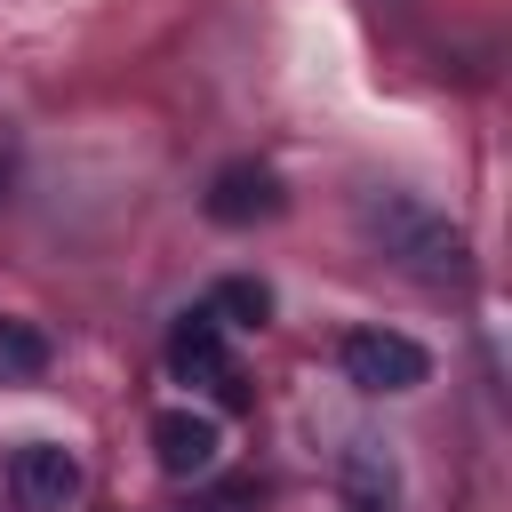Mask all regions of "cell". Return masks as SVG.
Listing matches in <instances>:
<instances>
[{
  "label": "cell",
  "instance_id": "cell-5",
  "mask_svg": "<svg viewBox=\"0 0 512 512\" xmlns=\"http://www.w3.org/2000/svg\"><path fill=\"white\" fill-rule=\"evenodd\" d=\"M208 216L216 224H264V216H280V176L264 160H232L208 184Z\"/></svg>",
  "mask_w": 512,
  "mask_h": 512
},
{
  "label": "cell",
  "instance_id": "cell-2",
  "mask_svg": "<svg viewBox=\"0 0 512 512\" xmlns=\"http://www.w3.org/2000/svg\"><path fill=\"white\" fill-rule=\"evenodd\" d=\"M344 376H352L360 392H416V384L432 376V360H424V344L400 336V328H352V336H344Z\"/></svg>",
  "mask_w": 512,
  "mask_h": 512
},
{
  "label": "cell",
  "instance_id": "cell-9",
  "mask_svg": "<svg viewBox=\"0 0 512 512\" xmlns=\"http://www.w3.org/2000/svg\"><path fill=\"white\" fill-rule=\"evenodd\" d=\"M208 312H232V328H264V320H272V288H264V280H224Z\"/></svg>",
  "mask_w": 512,
  "mask_h": 512
},
{
  "label": "cell",
  "instance_id": "cell-7",
  "mask_svg": "<svg viewBox=\"0 0 512 512\" xmlns=\"http://www.w3.org/2000/svg\"><path fill=\"white\" fill-rule=\"evenodd\" d=\"M336 464H344V496H352V512H392L400 480H392V456H384L376 440H352Z\"/></svg>",
  "mask_w": 512,
  "mask_h": 512
},
{
  "label": "cell",
  "instance_id": "cell-4",
  "mask_svg": "<svg viewBox=\"0 0 512 512\" xmlns=\"http://www.w3.org/2000/svg\"><path fill=\"white\" fill-rule=\"evenodd\" d=\"M168 360H176V376L208 384L216 400H240V368H232V352H224V328H216V312H192V320L176 328Z\"/></svg>",
  "mask_w": 512,
  "mask_h": 512
},
{
  "label": "cell",
  "instance_id": "cell-10",
  "mask_svg": "<svg viewBox=\"0 0 512 512\" xmlns=\"http://www.w3.org/2000/svg\"><path fill=\"white\" fill-rule=\"evenodd\" d=\"M8 176H16V144L0 136V192H8Z\"/></svg>",
  "mask_w": 512,
  "mask_h": 512
},
{
  "label": "cell",
  "instance_id": "cell-3",
  "mask_svg": "<svg viewBox=\"0 0 512 512\" xmlns=\"http://www.w3.org/2000/svg\"><path fill=\"white\" fill-rule=\"evenodd\" d=\"M8 496H16L24 512H64V504L80 496V456H72L64 440H24V448L8 456Z\"/></svg>",
  "mask_w": 512,
  "mask_h": 512
},
{
  "label": "cell",
  "instance_id": "cell-1",
  "mask_svg": "<svg viewBox=\"0 0 512 512\" xmlns=\"http://www.w3.org/2000/svg\"><path fill=\"white\" fill-rule=\"evenodd\" d=\"M360 224H368V240H376L400 272H416V280H464V272H472L464 232H456L440 208H424L416 192H368V200H360Z\"/></svg>",
  "mask_w": 512,
  "mask_h": 512
},
{
  "label": "cell",
  "instance_id": "cell-8",
  "mask_svg": "<svg viewBox=\"0 0 512 512\" xmlns=\"http://www.w3.org/2000/svg\"><path fill=\"white\" fill-rule=\"evenodd\" d=\"M48 360H56V344H48L32 320L0 312V384H40V376H48Z\"/></svg>",
  "mask_w": 512,
  "mask_h": 512
},
{
  "label": "cell",
  "instance_id": "cell-6",
  "mask_svg": "<svg viewBox=\"0 0 512 512\" xmlns=\"http://www.w3.org/2000/svg\"><path fill=\"white\" fill-rule=\"evenodd\" d=\"M152 448H160V472H176V480H192V472H208L216 464V416H200V408H160L152 416Z\"/></svg>",
  "mask_w": 512,
  "mask_h": 512
}]
</instances>
